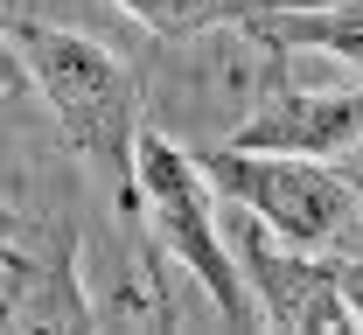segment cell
Instances as JSON below:
<instances>
[{"instance_id": "6", "label": "cell", "mask_w": 363, "mask_h": 335, "mask_svg": "<svg viewBox=\"0 0 363 335\" xmlns=\"http://www.w3.org/2000/svg\"><path fill=\"white\" fill-rule=\"evenodd\" d=\"M0 266H7V329H98V307L77 280V251L35 259L28 244L7 238Z\"/></svg>"}, {"instance_id": "4", "label": "cell", "mask_w": 363, "mask_h": 335, "mask_svg": "<svg viewBox=\"0 0 363 335\" xmlns=\"http://www.w3.org/2000/svg\"><path fill=\"white\" fill-rule=\"evenodd\" d=\"M230 244H238V259H245V280L259 293L266 329H315V335L357 329V307H350V293H342V266H335V259H315L308 244H286L272 224H259L252 210L230 224Z\"/></svg>"}, {"instance_id": "7", "label": "cell", "mask_w": 363, "mask_h": 335, "mask_svg": "<svg viewBox=\"0 0 363 335\" xmlns=\"http://www.w3.org/2000/svg\"><path fill=\"white\" fill-rule=\"evenodd\" d=\"M259 49L286 56V49H315V56H342L363 70V0H301V7H279L259 14L245 28Z\"/></svg>"}, {"instance_id": "8", "label": "cell", "mask_w": 363, "mask_h": 335, "mask_svg": "<svg viewBox=\"0 0 363 335\" xmlns=\"http://www.w3.org/2000/svg\"><path fill=\"white\" fill-rule=\"evenodd\" d=\"M126 7L133 21H147L154 35H210V28H252L259 14H279V7H301V0H112Z\"/></svg>"}, {"instance_id": "9", "label": "cell", "mask_w": 363, "mask_h": 335, "mask_svg": "<svg viewBox=\"0 0 363 335\" xmlns=\"http://www.w3.org/2000/svg\"><path fill=\"white\" fill-rule=\"evenodd\" d=\"M342 293H350V307H357V329H363V238L357 244H342Z\"/></svg>"}, {"instance_id": "1", "label": "cell", "mask_w": 363, "mask_h": 335, "mask_svg": "<svg viewBox=\"0 0 363 335\" xmlns=\"http://www.w3.org/2000/svg\"><path fill=\"white\" fill-rule=\"evenodd\" d=\"M7 49L35 77L63 147L119 195V210H140V133H147L140 126V112H147L140 70L119 49L70 35V28H49V21H28V14H7Z\"/></svg>"}, {"instance_id": "2", "label": "cell", "mask_w": 363, "mask_h": 335, "mask_svg": "<svg viewBox=\"0 0 363 335\" xmlns=\"http://www.w3.org/2000/svg\"><path fill=\"white\" fill-rule=\"evenodd\" d=\"M210 175H203V161L196 154H182L168 133H140V217H147V231L168 244V259H182L189 273H196V287L210 293V307L224 314L230 329H266V314H259V293L252 280L238 273L245 259H238V244L230 231L217 224V203H210Z\"/></svg>"}, {"instance_id": "3", "label": "cell", "mask_w": 363, "mask_h": 335, "mask_svg": "<svg viewBox=\"0 0 363 335\" xmlns=\"http://www.w3.org/2000/svg\"><path fill=\"white\" fill-rule=\"evenodd\" d=\"M203 175L217 182L224 203L252 210L259 224H272L286 244L308 251H342L363 238V189L350 175H335L315 154H259V147H203L196 154Z\"/></svg>"}, {"instance_id": "5", "label": "cell", "mask_w": 363, "mask_h": 335, "mask_svg": "<svg viewBox=\"0 0 363 335\" xmlns=\"http://www.w3.org/2000/svg\"><path fill=\"white\" fill-rule=\"evenodd\" d=\"M230 147H259V154H315L335 161L363 147V84L357 91H301V84H279L266 77L259 105L224 133Z\"/></svg>"}]
</instances>
